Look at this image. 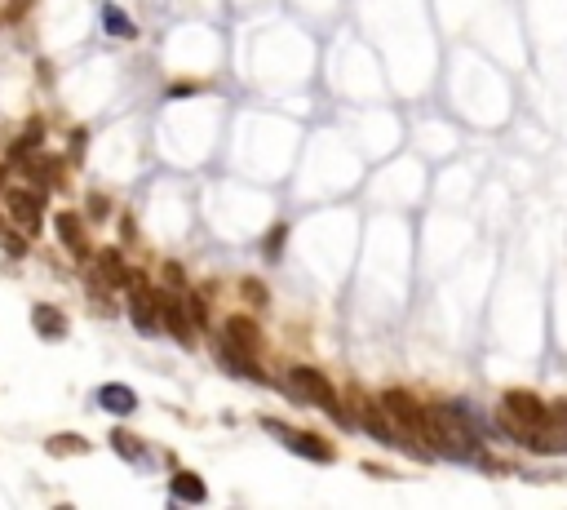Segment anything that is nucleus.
<instances>
[{"mask_svg": "<svg viewBox=\"0 0 567 510\" xmlns=\"http://www.w3.org/2000/svg\"><path fill=\"white\" fill-rule=\"evenodd\" d=\"M284 391L293 395V400H302V404H315V408H328V413L337 417V422H350V417L337 408V391L328 386V377L311 369V364H293V369L284 373Z\"/></svg>", "mask_w": 567, "mask_h": 510, "instance_id": "1", "label": "nucleus"}, {"mask_svg": "<svg viewBox=\"0 0 567 510\" xmlns=\"http://www.w3.org/2000/svg\"><path fill=\"white\" fill-rule=\"evenodd\" d=\"M501 408H505V426L514 431V440H519V444L528 440V435L545 431V422H550V408L536 400L532 391H505Z\"/></svg>", "mask_w": 567, "mask_h": 510, "instance_id": "2", "label": "nucleus"}, {"mask_svg": "<svg viewBox=\"0 0 567 510\" xmlns=\"http://www.w3.org/2000/svg\"><path fill=\"white\" fill-rule=\"evenodd\" d=\"M129 320L142 338L160 333V293H151L138 271H129Z\"/></svg>", "mask_w": 567, "mask_h": 510, "instance_id": "3", "label": "nucleus"}, {"mask_svg": "<svg viewBox=\"0 0 567 510\" xmlns=\"http://www.w3.org/2000/svg\"><path fill=\"white\" fill-rule=\"evenodd\" d=\"M381 408H386V413L395 417L399 426H404L412 440H421V448H426V435H430V413H426V408H421L417 400H412L408 391H386V395H381ZM426 453H430V448H426Z\"/></svg>", "mask_w": 567, "mask_h": 510, "instance_id": "4", "label": "nucleus"}, {"mask_svg": "<svg viewBox=\"0 0 567 510\" xmlns=\"http://www.w3.org/2000/svg\"><path fill=\"white\" fill-rule=\"evenodd\" d=\"M266 431L280 440L288 453H297V457H306V462H333V448H328L319 435H311V431H293V426H280L275 417H266Z\"/></svg>", "mask_w": 567, "mask_h": 510, "instance_id": "5", "label": "nucleus"}, {"mask_svg": "<svg viewBox=\"0 0 567 510\" xmlns=\"http://www.w3.org/2000/svg\"><path fill=\"white\" fill-rule=\"evenodd\" d=\"M5 209L9 218L18 222V227L27 231V236H36L40 231V218H45V200H40V187H9L5 191Z\"/></svg>", "mask_w": 567, "mask_h": 510, "instance_id": "6", "label": "nucleus"}, {"mask_svg": "<svg viewBox=\"0 0 567 510\" xmlns=\"http://www.w3.org/2000/svg\"><path fill=\"white\" fill-rule=\"evenodd\" d=\"M160 324L169 338H178L182 346H195V320L187 315V306L173 302V293H160Z\"/></svg>", "mask_w": 567, "mask_h": 510, "instance_id": "7", "label": "nucleus"}, {"mask_svg": "<svg viewBox=\"0 0 567 510\" xmlns=\"http://www.w3.org/2000/svg\"><path fill=\"white\" fill-rule=\"evenodd\" d=\"M226 346H235V351H244V355H257L262 351V329L249 320V315H231L226 320Z\"/></svg>", "mask_w": 567, "mask_h": 510, "instance_id": "8", "label": "nucleus"}, {"mask_svg": "<svg viewBox=\"0 0 567 510\" xmlns=\"http://www.w3.org/2000/svg\"><path fill=\"white\" fill-rule=\"evenodd\" d=\"M98 408L102 413H116V417H129L133 408H138V395L129 391V386H120V382H111V386H102L98 391Z\"/></svg>", "mask_w": 567, "mask_h": 510, "instance_id": "9", "label": "nucleus"}, {"mask_svg": "<svg viewBox=\"0 0 567 510\" xmlns=\"http://www.w3.org/2000/svg\"><path fill=\"white\" fill-rule=\"evenodd\" d=\"M32 324H36V333L45 342H58L67 333V315L58 311V306H49V302H40L36 311H32Z\"/></svg>", "mask_w": 567, "mask_h": 510, "instance_id": "10", "label": "nucleus"}, {"mask_svg": "<svg viewBox=\"0 0 567 510\" xmlns=\"http://www.w3.org/2000/svg\"><path fill=\"white\" fill-rule=\"evenodd\" d=\"M54 227H58V240H63L76 258H89V240H85V227H80L76 213H58Z\"/></svg>", "mask_w": 567, "mask_h": 510, "instance_id": "11", "label": "nucleus"}, {"mask_svg": "<svg viewBox=\"0 0 567 510\" xmlns=\"http://www.w3.org/2000/svg\"><path fill=\"white\" fill-rule=\"evenodd\" d=\"M218 360L226 364V373H235V377H253V382H262V373H257L253 355H244V351H235V346L218 342Z\"/></svg>", "mask_w": 567, "mask_h": 510, "instance_id": "12", "label": "nucleus"}, {"mask_svg": "<svg viewBox=\"0 0 567 510\" xmlns=\"http://www.w3.org/2000/svg\"><path fill=\"white\" fill-rule=\"evenodd\" d=\"M102 32L120 36V40H133V36H138V23H133L120 5H102Z\"/></svg>", "mask_w": 567, "mask_h": 510, "instance_id": "13", "label": "nucleus"}, {"mask_svg": "<svg viewBox=\"0 0 567 510\" xmlns=\"http://www.w3.org/2000/svg\"><path fill=\"white\" fill-rule=\"evenodd\" d=\"M173 497H178V502H191V506H200L204 497H209V488H204V479L200 475H191V471H178L173 475Z\"/></svg>", "mask_w": 567, "mask_h": 510, "instance_id": "14", "label": "nucleus"}, {"mask_svg": "<svg viewBox=\"0 0 567 510\" xmlns=\"http://www.w3.org/2000/svg\"><path fill=\"white\" fill-rule=\"evenodd\" d=\"M98 280H107V284H129V267H125V258H120L116 249H102V253H98Z\"/></svg>", "mask_w": 567, "mask_h": 510, "instance_id": "15", "label": "nucleus"}, {"mask_svg": "<svg viewBox=\"0 0 567 510\" xmlns=\"http://www.w3.org/2000/svg\"><path fill=\"white\" fill-rule=\"evenodd\" d=\"M111 448H116L125 462H133V466H142L147 462V448H142V440L133 431H111Z\"/></svg>", "mask_w": 567, "mask_h": 510, "instance_id": "16", "label": "nucleus"}, {"mask_svg": "<svg viewBox=\"0 0 567 510\" xmlns=\"http://www.w3.org/2000/svg\"><path fill=\"white\" fill-rule=\"evenodd\" d=\"M49 448V457H85L89 453V440H80V435H54V440L45 444Z\"/></svg>", "mask_w": 567, "mask_h": 510, "instance_id": "17", "label": "nucleus"}, {"mask_svg": "<svg viewBox=\"0 0 567 510\" xmlns=\"http://www.w3.org/2000/svg\"><path fill=\"white\" fill-rule=\"evenodd\" d=\"M40 138H45V125H40V120H32V125H27V134L14 142V151H9V156H14V160H27V151L40 147Z\"/></svg>", "mask_w": 567, "mask_h": 510, "instance_id": "18", "label": "nucleus"}, {"mask_svg": "<svg viewBox=\"0 0 567 510\" xmlns=\"http://www.w3.org/2000/svg\"><path fill=\"white\" fill-rule=\"evenodd\" d=\"M27 169H32V178L40 187H54L58 182V160H36V165H27Z\"/></svg>", "mask_w": 567, "mask_h": 510, "instance_id": "19", "label": "nucleus"}, {"mask_svg": "<svg viewBox=\"0 0 567 510\" xmlns=\"http://www.w3.org/2000/svg\"><path fill=\"white\" fill-rule=\"evenodd\" d=\"M284 244H288V222H275V227H271V236H266V258H280V249H284Z\"/></svg>", "mask_w": 567, "mask_h": 510, "instance_id": "20", "label": "nucleus"}, {"mask_svg": "<svg viewBox=\"0 0 567 510\" xmlns=\"http://www.w3.org/2000/svg\"><path fill=\"white\" fill-rule=\"evenodd\" d=\"M187 306H191V320H195V329H204V324H209V311H204L200 293H191V298H187Z\"/></svg>", "mask_w": 567, "mask_h": 510, "instance_id": "21", "label": "nucleus"}, {"mask_svg": "<svg viewBox=\"0 0 567 510\" xmlns=\"http://www.w3.org/2000/svg\"><path fill=\"white\" fill-rule=\"evenodd\" d=\"M164 284H169V289H182V284H187V271H182L178 262H169V267H164Z\"/></svg>", "mask_w": 567, "mask_h": 510, "instance_id": "22", "label": "nucleus"}, {"mask_svg": "<svg viewBox=\"0 0 567 510\" xmlns=\"http://www.w3.org/2000/svg\"><path fill=\"white\" fill-rule=\"evenodd\" d=\"M244 298H253V306H266V289L257 280H244Z\"/></svg>", "mask_w": 567, "mask_h": 510, "instance_id": "23", "label": "nucleus"}, {"mask_svg": "<svg viewBox=\"0 0 567 510\" xmlns=\"http://www.w3.org/2000/svg\"><path fill=\"white\" fill-rule=\"evenodd\" d=\"M0 244H5V249H9V253H14V258H18V253H27V244H23V240H18V236H14V231H0Z\"/></svg>", "mask_w": 567, "mask_h": 510, "instance_id": "24", "label": "nucleus"}, {"mask_svg": "<svg viewBox=\"0 0 567 510\" xmlns=\"http://www.w3.org/2000/svg\"><path fill=\"white\" fill-rule=\"evenodd\" d=\"M107 209H111V204L102 200V196H94V200H89V213H94V218H102V213H107Z\"/></svg>", "mask_w": 567, "mask_h": 510, "instance_id": "25", "label": "nucleus"}, {"mask_svg": "<svg viewBox=\"0 0 567 510\" xmlns=\"http://www.w3.org/2000/svg\"><path fill=\"white\" fill-rule=\"evenodd\" d=\"M559 413H563V422H567V400H563V408H559Z\"/></svg>", "mask_w": 567, "mask_h": 510, "instance_id": "26", "label": "nucleus"}]
</instances>
